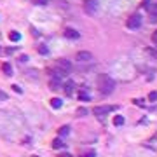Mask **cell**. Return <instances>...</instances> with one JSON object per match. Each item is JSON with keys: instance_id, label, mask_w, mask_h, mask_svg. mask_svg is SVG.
<instances>
[{"instance_id": "1", "label": "cell", "mask_w": 157, "mask_h": 157, "mask_svg": "<svg viewBox=\"0 0 157 157\" xmlns=\"http://www.w3.org/2000/svg\"><path fill=\"white\" fill-rule=\"evenodd\" d=\"M96 84H98V89L101 94H110L115 89V80L108 73H99L96 77Z\"/></svg>"}, {"instance_id": "2", "label": "cell", "mask_w": 157, "mask_h": 157, "mask_svg": "<svg viewBox=\"0 0 157 157\" xmlns=\"http://www.w3.org/2000/svg\"><path fill=\"white\" fill-rule=\"evenodd\" d=\"M141 14H138V12H135V14H131L129 18H127V21H126V26L129 28V30H136V28H140L141 26Z\"/></svg>"}, {"instance_id": "3", "label": "cell", "mask_w": 157, "mask_h": 157, "mask_svg": "<svg viewBox=\"0 0 157 157\" xmlns=\"http://www.w3.org/2000/svg\"><path fill=\"white\" fill-rule=\"evenodd\" d=\"M84 12L94 16L98 12V0H84Z\"/></svg>"}, {"instance_id": "4", "label": "cell", "mask_w": 157, "mask_h": 157, "mask_svg": "<svg viewBox=\"0 0 157 157\" xmlns=\"http://www.w3.org/2000/svg\"><path fill=\"white\" fill-rule=\"evenodd\" d=\"M56 68L61 70V72H65V73H70V70H72V63H70L68 59H65V58L56 59Z\"/></svg>"}, {"instance_id": "5", "label": "cell", "mask_w": 157, "mask_h": 157, "mask_svg": "<svg viewBox=\"0 0 157 157\" xmlns=\"http://www.w3.org/2000/svg\"><path fill=\"white\" fill-rule=\"evenodd\" d=\"M114 110H117V107H110V105H103V107H96V108H94V114H96L98 117H105L107 114H110V112H114Z\"/></svg>"}, {"instance_id": "6", "label": "cell", "mask_w": 157, "mask_h": 157, "mask_svg": "<svg viewBox=\"0 0 157 157\" xmlns=\"http://www.w3.org/2000/svg\"><path fill=\"white\" fill-rule=\"evenodd\" d=\"M75 59H77L78 63H89L93 59V54L89 51H78L77 54H75Z\"/></svg>"}, {"instance_id": "7", "label": "cell", "mask_w": 157, "mask_h": 157, "mask_svg": "<svg viewBox=\"0 0 157 157\" xmlns=\"http://www.w3.org/2000/svg\"><path fill=\"white\" fill-rule=\"evenodd\" d=\"M65 37L70 40H77L78 37H80V33H78L77 30H73V28H66L65 30Z\"/></svg>"}, {"instance_id": "8", "label": "cell", "mask_w": 157, "mask_h": 157, "mask_svg": "<svg viewBox=\"0 0 157 157\" xmlns=\"http://www.w3.org/2000/svg\"><path fill=\"white\" fill-rule=\"evenodd\" d=\"M147 9L150 11V14H152V21L157 19V2L156 4H152V5H147Z\"/></svg>"}, {"instance_id": "9", "label": "cell", "mask_w": 157, "mask_h": 157, "mask_svg": "<svg viewBox=\"0 0 157 157\" xmlns=\"http://www.w3.org/2000/svg\"><path fill=\"white\" fill-rule=\"evenodd\" d=\"M73 89H75V84H73L72 80L65 84V93H66V94H72V93H73Z\"/></svg>"}, {"instance_id": "10", "label": "cell", "mask_w": 157, "mask_h": 157, "mask_svg": "<svg viewBox=\"0 0 157 157\" xmlns=\"http://www.w3.org/2000/svg\"><path fill=\"white\" fill-rule=\"evenodd\" d=\"M51 107H53V108H61V107H63V101L59 98H53L51 99Z\"/></svg>"}, {"instance_id": "11", "label": "cell", "mask_w": 157, "mask_h": 157, "mask_svg": "<svg viewBox=\"0 0 157 157\" xmlns=\"http://www.w3.org/2000/svg\"><path fill=\"white\" fill-rule=\"evenodd\" d=\"M2 70H4V73H5L7 77H9V75H12V68H11V65H9V63H4V65H2Z\"/></svg>"}, {"instance_id": "12", "label": "cell", "mask_w": 157, "mask_h": 157, "mask_svg": "<svg viewBox=\"0 0 157 157\" xmlns=\"http://www.w3.org/2000/svg\"><path fill=\"white\" fill-rule=\"evenodd\" d=\"M70 129H72L70 126H61V127H59V136H66V135L70 133Z\"/></svg>"}, {"instance_id": "13", "label": "cell", "mask_w": 157, "mask_h": 157, "mask_svg": "<svg viewBox=\"0 0 157 157\" xmlns=\"http://www.w3.org/2000/svg\"><path fill=\"white\" fill-rule=\"evenodd\" d=\"M9 39L12 40V42H18V40H21V33H19V32H11Z\"/></svg>"}, {"instance_id": "14", "label": "cell", "mask_w": 157, "mask_h": 157, "mask_svg": "<svg viewBox=\"0 0 157 157\" xmlns=\"http://www.w3.org/2000/svg\"><path fill=\"white\" fill-rule=\"evenodd\" d=\"M114 124H115V126H122V124H124V117H122V115H115V117H114Z\"/></svg>"}, {"instance_id": "15", "label": "cell", "mask_w": 157, "mask_h": 157, "mask_svg": "<svg viewBox=\"0 0 157 157\" xmlns=\"http://www.w3.org/2000/svg\"><path fill=\"white\" fill-rule=\"evenodd\" d=\"M53 147H54V148H63V147H65V143L58 138V140H54V141H53Z\"/></svg>"}, {"instance_id": "16", "label": "cell", "mask_w": 157, "mask_h": 157, "mask_svg": "<svg viewBox=\"0 0 157 157\" xmlns=\"http://www.w3.org/2000/svg\"><path fill=\"white\" fill-rule=\"evenodd\" d=\"M89 98H91V96H89L87 93H84V91L78 94V99H80V101H89Z\"/></svg>"}, {"instance_id": "17", "label": "cell", "mask_w": 157, "mask_h": 157, "mask_svg": "<svg viewBox=\"0 0 157 157\" xmlns=\"http://www.w3.org/2000/svg\"><path fill=\"white\" fill-rule=\"evenodd\" d=\"M35 5H47V0H32Z\"/></svg>"}, {"instance_id": "18", "label": "cell", "mask_w": 157, "mask_h": 157, "mask_svg": "<svg viewBox=\"0 0 157 157\" xmlns=\"http://www.w3.org/2000/svg\"><path fill=\"white\" fill-rule=\"evenodd\" d=\"M148 99H150V101H156V99H157V93H156V91H152V93L148 94Z\"/></svg>"}, {"instance_id": "19", "label": "cell", "mask_w": 157, "mask_h": 157, "mask_svg": "<svg viewBox=\"0 0 157 157\" xmlns=\"http://www.w3.org/2000/svg\"><path fill=\"white\" fill-rule=\"evenodd\" d=\"M39 53H40V54H47L49 51H47V47H44V45H40V47H39Z\"/></svg>"}, {"instance_id": "20", "label": "cell", "mask_w": 157, "mask_h": 157, "mask_svg": "<svg viewBox=\"0 0 157 157\" xmlns=\"http://www.w3.org/2000/svg\"><path fill=\"white\" fill-rule=\"evenodd\" d=\"M77 114H78V115H86V114H87V110H86V108H78Z\"/></svg>"}, {"instance_id": "21", "label": "cell", "mask_w": 157, "mask_h": 157, "mask_svg": "<svg viewBox=\"0 0 157 157\" xmlns=\"http://www.w3.org/2000/svg\"><path fill=\"white\" fill-rule=\"evenodd\" d=\"M0 99H2V101H5V99H7V94H5L2 89H0Z\"/></svg>"}, {"instance_id": "22", "label": "cell", "mask_w": 157, "mask_h": 157, "mask_svg": "<svg viewBox=\"0 0 157 157\" xmlns=\"http://www.w3.org/2000/svg\"><path fill=\"white\" fill-rule=\"evenodd\" d=\"M12 89H14V91H16V93H23V89H21L19 86H16V84H14V86H12Z\"/></svg>"}, {"instance_id": "23", "label": "cell", "mask_w": 157, "mask_h": 157, "mask_svg": "<svg viewBox=\"0 0 157 157\" xmlns=\"http://www.w3.org/2000/svg\"><path fill=\"white\" fill-rule=\"evenodd\" d=\"M152 40H154V42H156V44H157V30H156V32H154V35H152Z\"/></svg>"}, {"instance_id": "24", "label": "cell", "mask_w": 157, "mask_h": 157, "mask_svg": "<svg viewBox=\"0 0 157 157\" xmlns=\"http://www.w3.org/2000/svg\"><path fill=\"white\" fill-rule=\"evenodd\" d=\"M84 157H96V154H94V152H91V154H87V156H84Z\"/></svg>"}, {"instance_id": "25", "label": "cell", "mask_w": 157, "mask_h": 157, "mask_svg": "<svg viewBox=\"0 0 157 157\" xmlns=\"http://www.w3.org/2000/svg\"><path fill=\"white\" fill-rule=\"evenodd\" d=\"M150 53H152V54H154V56H156V58H157V49H152Z\"/></svg>"}, {"instance_id": "26", "label": "cell", "mask_w": 157, "mask_h": 157, "mask_svg": "<svg viewBox=\"0 0 157 157\" xmlns=\"http://www.w3.org/2000/svg\"><path fill=\"white\" fill-rule=\"evenodd\" d=\"M59 157H70V156H68V154H61Z\"/></svg>"}, {"instance_id": "27", "label": "cell", "mask_w": 157, "mask_h": 157, "mask_svg": "<svg viewBox=\"0 0 157 157\" xmlns=\"http://www.w3.org/2000/svg\"><path fill=\"white\" fill-rule=\"evenodd\" d=\"M33 157H37V156H33Z\"/></svg>"}, {"instance_id": "28", "label": "cell", "mask_w": 157, "mask_h": 157, "mask_svg": "<svg viewBox=\"0 0 157 157\" xmlns=\"http://www.w3.org/2000/svg\"><path fill=\"white\" fill-rule=\"evenodd\" d=\"M156 138H157V135H156Z\"/></svg>"}]
</instances>
